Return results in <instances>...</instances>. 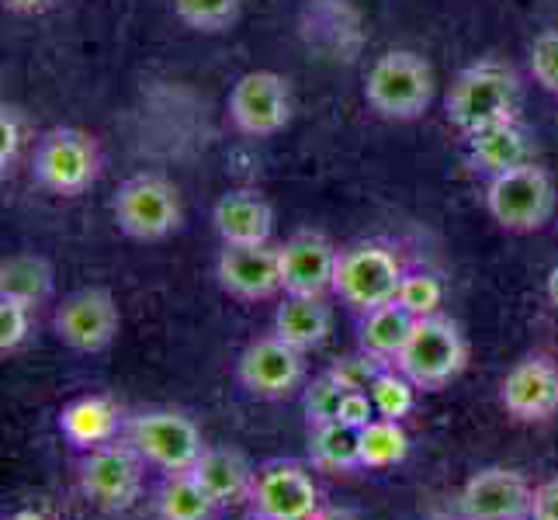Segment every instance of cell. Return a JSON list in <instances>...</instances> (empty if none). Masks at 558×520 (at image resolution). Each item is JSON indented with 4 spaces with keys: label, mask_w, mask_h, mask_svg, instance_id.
Masks as SVG:
<instances>
[{
    "label": "cell",
    "mask_w": 558,
    "mask_h": 520,
    "mask_svg": "<svg viewBox=\"0 0 558 520\" xmlns=\"http://www.w3.org/2000/svg\"><path fill=\"white\" fill-rule=\"evenodd\" d=\"M531 73L548 94H558V28H548L531 46Z\"/></svg>",
    "instance_id": "d6a6232c"
},
{
    "label": "cell",
    "mask_w": 558,
    "mask_h": 520,
    "mask_svg": "<svg viewBox=\"0 0 558 520\" xmlns=\"http://www.w3.org/2000/svg\"><path fill=\"white\" fill-rule=\"evenodd\" d=\"M313 520H357L351 510H340V507H319Z\"/></svg>",
    "instance_id": "f35d334b"
},
{
    "label": "cell",
    "mask_w": 558,
    "mask_h": 520,
    "mask_svg": "<svg viewBox=\"0 0 558 520\" xmlns=\"http://www.w3.org/2000/svg\"><path fill=\"white\" fill-rule=\"evenodd\" d=\"M465 361H469V343L461 337L458 326L445 316L416 319L407 347H402V354L396 358L399 372L407 375L416 389H440V385H448L465 368Z\"/></svg>",
    "instance_id": "3957f363"
},
{
    "label": "cell",
    "mask_w": 558,
    "mask_h": 520,
    "mask_svg": "<svg viewBox=\"0 0 558 520\" xmlns=\"http://www.w3.org/2000/svg\"><path fill=\"white\" fill-rule=\"evenodd\" d=\"M254 520H267V517H257V513H254Z\"/></svg>",
    "instance_id": "7bdbcfd3"
},
{
    "label": "cell",
    "mask_w": 558,
    "mask_h": 520,
    "mask_svg": "<svg viewBox=\"0 0 558 520\" xmlns=\"http://www.w3.org/2000/svg\"><path fill=\"white\" fill-rule=\"evenodd\" d=\"M368 105L396 122H413L434 101V70L423 56L410 49H392L378 56L364 81Z\"/></svg>",
    "instance_id": "7a4b0ae2"
},
{
    "label": "cell",
    "mask_w": 558,
    "mask_h": 520,
    "mask_svg": "<svg viewBox=\"0 0 558 520\" xmlns=\"http://www.w3.org/2000/svg\"><path fill=\"white\" fill-rule=\"evenodd\" d=\"M517 105H521V84H517L513 70L486 60L458 73L445 108H448V122L458 132L472 136V132L486 125L510 122L517 114Z\"/></svg>",
    "instance_id": "6da1fadb"
},
{
    "label": "cell",
    "mask_w": 558,
    "mask_h": 520,
    "mask_svg": "<svg viewBox=\"0 0 558 520\" xmlns=\"http://www.w3.org/2000/svg\"><path fill=\"white\" fill-rule=\"evenodd\" d=\"M216 278L222 285V292L243 302H257L275 295L281 288V264L278 250L267 243L257 246H222V254L216 261Z\"/></svg>",
    "instance_id": "2e32d148"
},
{
    "label": "cell",
    "mask_w": 558,
    "mask_h": 520,
    "mask_svg": "<svg viewBox=\"0 0 558 520\" xmlns=\"http://www.w3.org/2000/svg\"><path fill=\"white\" fill-rule=\"evenodd\" d=\"M119 305L105 288H81L70 299H63L56 313V334L66 347L81 354H98L119 334Z\"/></svg>",
    "instance_id": "7c38bea8"
},
{
    "label": "cell",
    "mask_w": 558,
    "mask_h": 520,
    "mask_svg": "<svg viewBox=\"0 0 558 520\" xmlns=\"http://www.w3.org/2000/svg\"><path fill=\"white\" fill-rule=\"evenodd\" d=\"M375 416H378V410H375V402H372L368 392H348V399H343V407H340L343 423H351V427L364 431Z\"/></svg>",
    "instance_id": "d590c367"
},
{
    "label": "cell",
    "mask_w": 558,
    "mask_h": 520,
    "mask_svg": "<svg viewBox=\"0 0 558 520\" xmlns=\"http://www.w3.org/2000/svg\"><path fill=\"white\" fill-rule=\"evenodd\" d=\"M250 504L257 517L267 520H313L319 510V489L299 461H267L254 475Z\"/></svg>",
    "instance_id": "8fae6325"
},
{
    "label": "cell",
    "mask_w": 558,
    "mask_h": 520,
    "mask_svg": "<svg viewBox=\"0 0 558 520\" xmlns=\"http://www.w3.org/2000/svg\"><path fill=\"white\" fill-rule=\"evenodd\" d=\"M343 399H348V389H343V385L330 372L313 378V385L302 396V407H305V416H310V427H319V423L340 420Z\"/></svg>",
    "instance_id": "4dcf8cb0"
},
{
    "label": "cell",
    "mask_w": 558,
    "mask_h": 520,
    "mask_svg": "<svg viewBox=\"0 0 558 520\" xmlns=\"http://www.w3.org/2000/svg\"><path fill=\"white\" fill-rule=\"evenodd\" d=\"M486 208L489 216L510 229V233H534L542 229L555 211V188L545 167L524 164L517 170L496 173L486 184Z\"/></svg>",
    "instance_id": "5b68a950"
},
{
    "label": "cell",
    "mask_w": 558,
    "mask_h": 520,
    "mask_svg": "<svg viewBox=\"0 0 558 520\" xmlns=\"http://www.w3.org/2000/svg\"><path fill=\"white\" fill-rule=\"evenodd\" d=\"M4 8L14 14H46L56 8V0H4Z\"/></svg>",
    "instance_id": "74e56055"
},
{
    "label": "cell",
    "mask_w": 558,
    "mask_h": 520,
    "mask_svg": "<svg viewBox=\"0 0 558 520\" xmlns=\"http://www.w3.org/2000/svg\"><path fill=\"white\" fill-rule=\"evenodd\" d=\"M504 407L517 420H548L558 413V368L548 358L517 361L504 378Z\"/></svg>",
    "instance_id": "e0dca14e"
},
{
    "label": "cell",
    "mask_w": 558,
    "mask_h": 520,
    "mask_svg": "<svg viewBox=\"0 0 558 520\" xmlns=\"http://www.w3.org/2000/svg\"><path fill=\"white\" fill-rule=\"evenodd\" d=\"M469 160H472V167L489 173V178H496V173H507V170H517L524 164H534L531 132L517 119L478 129L469 136Z\"/></svg>",
    "instance_id": "d6986e66"
},
{
    "label": "cell",
    "mask_w": 558,
    "mask_h": 520,
    "mask_svg": "<svg viewBox=\"0 0 558 520\" xmlns=\"http://www.w3.org/2000/svg\"><path fill=\"white\" fill-rule=\"evenodd\" d=\"M229 119L246 136H275L292 119V87L281 73L250 70L229 90Z\"/></svg>",
    "instance_id": "9c48e42d"
},
{
    "label": "cell",
    "mask_w": 558,
    "mask_h": 520,
    "mask_svg": "<svg viewBox=\"0 0 558 520\" xmlns=\"http://www.w3.org/2000/svg\"><path fill=\"white\" fill-rule=\"evenodd\" d=\"M211 222L226 246H257L271 240L275 211L257 191H229L211 208Z\"/></svg>",
    "instance_id": "ac0fdd59"
},
{
    "label": "cell",
    "mask_w": 558,
    "mask_h": 520,
    "mask_svg": "<svg viewBox=\"0 0 558 520\" xmlns=\"http://www.w3.org/2000/svg\"><path fill=\"white\" fill-rule=\"evenodd\" d=\"M310 458L323 472H351L361 465V431L351 423L333 420L319 423L310 434Z\"/></svg>",
    "instance_id": "cb8c5ba5"
},
{
    "label": "cell",
    "mask_w": 558,
    "mask_h": 520,
    "mask_svg": "<svg viewBox=\"0 0 558 520\" xmlns=\"http://www.w3.org/2000/svg\"><path fill=\"white\" fill-rule=\"evenodd\" d=\"M114 222L132 240H163L181 226V195L160 173H136L129 178L111 202Z\"/></svg>",
    "instance_id": "277c9868"
},
{
    "label": "cell",
    "mask_w": 558,
    "mask_h": 520,
    "mask_svg": "<svg viewBox=\"0 0 558 520\" xmlns=\"http://www.w3.org/2000/svg\"><path fill=\"white\" fill-rule=\"evenodd\" d=\"M413 326H416V316L410 310H402L399 302L378 305V310L364 313V323L357 330V343H361V351H368V354H375L389 364L402 354V347H407Z\"/></svg>",
    "instance_id": "603a6c76"
},
{
    "label": "cell",
    "mask_w": 558,
    "mask_h": 520,
    "mask_svg": "<svg viewBox=\"0 0 558 520\" xmlns=\"http://www.w3.org/2000/svg\"><path fill=\"white\" fill-rule=\"evenodd\" d=\"M129 445L136 448L146 465H157L163 472H191L205 451L195 420L174 410H149L132 416Z\"/></svg>",
    "instance_id": "ba28073f"
},
{
    "label": "cell",
    "mask_w": 558,
    "mask_h": 520,
    "mask_svg": "<svg viewBox=\"0 0 558 520\" xmlns=\"http://www.w3.org/2000/svg\"><path fill=\"white\" fill-rule=\"evenodd\" d=\"M32 326V305L17 299H0V351H17L28 337Z\"/></svg>",
    "instance_id": "836d02e7"
},
{
    "label": "cell",
    "mask_w": 558,
    "mask_h": 520,
    "mask_svg": "<svg viewBox=\"0 0 558 520\" xmlns=\"http://www.w3.org/2000/svg\"><path fill=\"white\" fill-rule=\"evenodd\" d=\"M531 520H558V479L534 489Z\"/></svg>",
    "instance_id": "8d00e7d4"
},
{
    "label": "cell",
    "mask_w": 558,
    "mask_h": 520,
    "mask_svg": "<svg viewBox=\"0 0 558 520\" xmlns=\"http://www.w3.org/2000/svg\"><path fill=\"white\" fill-rule=\"evenodd\" d=\"M25 143V125H22V114L17 108H4L0 111V167H14L17 153H22Z\"/></svg>",
    "instance_id": "e575fe53"
},
{
    "label": "cell",
    "mask_w": 558,
    "mask_h": 520,
    "mask_svg": "<svg viewBox=\"0 0 558 520\" xmlns=\"http://www.w3.org/2000/svg\"><path fill=\"white\" fill-rule=\"evenodd\" d=\"M410 455V434L399 420L375 416L361 431V465L364 469H392Z\"/></svg>",
    "instance_id": "4316f807"
},
{
    "label": "cell",
    "mask_w": 558,
    "mask_h": 520,
    "mask_svg": "<svg viewBox=\"0 0 558 520\" xmlns=\"http://www.w3.org/2000/svg\"><path fill=\"white\" fill-rule=\"evenodd\" d=\"M8 520H46L43 513H35V510H17V513H11Z\"/></svg>",
    "instance_id": "60d3db41"
},
{
    "label": "cell",
    "mask_w": 558,
    "mask_h": 520,
    "mask_svg": "<svg viewBox=\"0 0 558 520\" xmlns=\"http://www.w3.org/2000/svg\"><path fill=\"white\" fill-rule=\"evenodd\" d=\"M548 299H551V305L558 310V264L551 267V275H548Z\"/></svg>",
    "instance_id": "ab89813d"
},
{
    "label": "cell",
    "mask_w": 558,
    "mask_h": 520,
    "mask_svg": "<svg viewBox=\"0 0 558 520\" xmlns=\"http://www.w3.org/2000/svg\"><path fill=\"white\" fill-rule=\"evenodd\" d=\"M81 489L94 507L129 510L143 489V458L132 445H101L81 461Z\"/></svg>",
    "instance_id": "30bf717a"
},
{
    "label": "cell",
    "mask_w": 558,
    "mask_h": 520,
    "mask_svg": "<svg viewBox=\"0 0 558 520\" xmlns=\"http://www.w3.org/2000/svg\"><path fill=\"white\" fill-rule=\"evenodd\" d=\"M434 520H451V517H434Z\"/></svg>",
    "instance_id": "b9f144b4"
},
{
    "label": "cell",
    "mask_w": 558,
    "mask_h": 520,
    "mask_svg": "<svg viewBox=\"0 0 558 520\" xmlns=\"http://www.w3.org/2000/svg\"><path fill=\"white\" fill-rule=\"evenodd\" d=\"M49 292H52V267L46 257L14 254L0 264V299L38 305L49 299Z\"/></svg>",
    "instance_id": "d4e9b609"
},
{
    "label": "cell",
    "mask_w": 558,
    "mask_h": 520,
    "mask_svg": "<svg viewBox=\"0 0 558 520\" xmlns=\"http://www.w3.org/2000/svg\"><path fill=\"white\" fill-rule=\"evenodd\" d=\"M216 504L202 489V483L191 472H167L160 496H157V513L160 520H208Z\"/></svg>",
    "instance_id": "484cf974"
},
{
    "label": "cell",
    "mask_w": 558,
    "mask_h": 520,
    "mask_svg": "<svg viewBox=\"0 0 558 520\" xmlns=\"http://www.w3.org/2000/svg\"><path fill=\"white\" fill-rule=\"evenodd\" d=\"M35 184L52 195H81L101 173V149L81 129H52L35 146Z\"/></svg>",
    "instance_id": "52a82bcc"
},
{
    "label": "cell",
    "mask_w": 558,
    "mask_h": 520,
    "mask_svg": "<svg viewBox=\"0 0 558 520\" xmlns=\"http://www.w3.org/2000/svg\"><path fill=\"white\" fill-rule=\"evenodd\" d=\"M60 431L70 445L84 448V451L111 445V437L119 434V407H114L108 396L73 399L60 416Z\"/></svg>",
    "instance_id": "7402d4cb"
},
{
    "label": "cell",
    "mask_w": 558,
    "mask_h": 520,
    "mask_svg": "<svg viewBox=\"0 0 558 520\" xmlns=\"http://www.w3.org/2000/svg\"><path fill=\"white\" fill-rule=\"evenodd\" d=\"M337 261H340L337 246L323 233H316V229H302L292 240H284V246H278L284 295L323 299L333 288Z\"/></svg>",
    "instance_id": "5bb4252c"
},
{
    "label": "cell",
    "mask_w": 558,
    "mask_h": 520,
    "mask_svg": "<svg viewBox=\"0 0 558 520\" xmlns=\"http://www.w3.org/2000/svg\"><path fill=\"white\" fill-rule=\"evenodd\" d=\"M385 372V361L368 354V351H357V354H348V358H340L330 375L343 385L348 392H372V385L375 378Z\"/></svg>",
    "instance_id": "1f68e13d"
},
{
    "label": "cell",
    "mask_w": 558,
    "mask_h": 520,
    "mask_svg": "<svg viewBox=\"0 0 558 520\" xmlns=\"http://www.w3.org/2000/svg\"><path fill=\"white\" fill-rule=\"evenodd\" d=\"M396 302L402 305V310H410L416 319L437 316L440 302H445V285H440V281H437L434 275H427V271H413V275L402 278Z\"/></svg>",
    "instance_id": "f546056e"
},
{
    "label": "cell",
    "mask_w": 558,
    "mask_h": 520,
    "mask_svg": "<svg viewBox=\"0 0 558 520\" xmlns=\"http://www.w3.org/2000/svg\"><path fill=\"white\" fill-rule=\"evenodd\" d=\"M465 520H524L534 507V489L513 469L475 472L458 496Z\"/></svg>",
    "instance_id": "9a60e30c"
},
{
    "label": "cell",
    "mask_w": 558,
    "mask_h": 520,
    "mask_svg": "<svg viewBox=\"0 0 558 520\" xmlns=\"http://www.w3.org/2000/svg\"><path fill=\"white\" fill-rule=\"evenodd\" d=\"M368 396L375 402L378 416H385V420H402L416 407V385L402 372H389V368L375 378Z\"/></svg>",
    "instance_id": "83f0119b"
},
{
    "label": "cell",
    "mask_w": 558,
    "mask_h": 520,
    "mask_svg": "<svg viewBox=\"0 0 558 520\" xmlns=\"http://www.w3.org/2000/svg\"><path fill=\"white\" fill-rule=\"evenodd\" d=\"M240 385L257 399H284L295 392L305 375L302 351L292 343H284L278 334L260 337L240 354Z\"/></svg>",
    "instance_id": "4fadbf2b"
},
{
    "label": "cell",
    "mask_w": 558,
    "mask_h": 520,
    "mask_svg": "<svg viewBox=\"0 0 558 520\" xmlns=\"http://www.w3.org/2000/svg\"><path fill=\"white\" fill-rule=\"evenodd\" d=\"M191 475L198 479L216 507H233L254 493V472H250L246 458L229 448H205Z\"/></svg>",
    "instance_id": "ffe728a7"
},
{
    "label": "cell",
    "mask_w": 558,
    "mask_h": 520,
    "mask_svg": "<svg viewBox=\"0 0 558 520\" xmlns=\"http://www.w3.org/2000/svg\"><path fill=\"white\" fill-rule=\"evenodd\" d=\"M407 278L399 257L389 246L357 243L343 250L333 275V292L361 313H372L378 305H389L399 295V285Z\"/></svg>",
    "instance_id": "8992f818"
},
{
    "label": "cell",
    "mask_w": 558,
    "mask_h": 520,
    "mask_svg": "<svg viewBox=\"0 0 558 520\" xmlns=\"http://www.w3.org/2000/svg\"><path fill=\"white\" fill-rule=\"evenodd\" d=\"M174 14L195 32H222L236 22L240 0H174Z\"/></svg>",
    "instance_id": "f1b7e54d"
},
{
    "label": "cell",
    "mask_w": 558,
    "mask_h": 520,
    "mask_svg": "<svg viewBox=\"0 0 558 520\" xmlns=\"http://www.w3.org/2000/svg\"><path fill=\"white\" fill-rule=\"evenodd\" d=\"M330 330H333V313L316 295H288L275 313V334L284 343L299 347L302 354L319 347L330 337Z\"/></svg>",
    "instance_id": "44dd1931"
}]
</instances>
